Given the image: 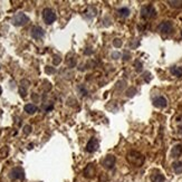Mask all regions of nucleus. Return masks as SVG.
I'll list each match as a JSON object with an SVG mask.
<instances>
[{"label":"nucleus","mask_w":182,"mask_h":182,"mask_svg":"<svg viewBox=\"0 0 182 182\" xmlns=\"http://www.w3.org/2000/svg\"><path fill=\"white\" fill-rule=\"evenodd\" d=\"M168 4L173 8H180L182 7V1H168Z\"/></svg>","instance_id":"a211bd4d"},{"label":"nucleus","mask_w":182,"mask_h":182,"mask_svg":"<svg viewBox=\"0 0 182 182\" xmlns=\"http://www.w3.org/2000/svg\"><path fill=\"white\" fill-rule=\"evenodd\" d=\"M173 170L178 174L182 173V162H174L173 163Z\"/></svg>","instance_id":"dca6fc26"},{"label":"nucleus","mask_w":182,"mask_h":182,"mask_svg":"<svg viewBox=\"0 0 182 182\" xmlns=\"http://www.w3.org/2000/svg\"><path fill=\"white\" fill-rule=\"evenodd\" d=\"M170 70H171V74L177 76V77H181L182 76V67H180V66H174Z\"/></svg>","instance_id":"2eb2a0df"},{"label":"nucleus","mask_w":182,"mask_h":182,"mask_svg":"<svg viewBox=\"0 0 182 182\" xmlns=\"http://www.w3.org/2000/svg\"><path fill=\"white\" fill-rule=\"evenodd\" d=\"M151 181L152 182H165V178L161 172L156 171L151 175Z\"/></svg>","instance_id":"9b49d317"},{"label":"nucleus","mask_w":182,"mask_h":182,"mask_svg":"<svg viewBox=\"0 0 182 182\" xmlns=\"http://www.w3.org/2000/svg\"><path fill=\"white\" fill-rule=\"evenodd\" d=\"M94 174H95V167H94V164H88L86 169L84 170V175L87 178H92Z\"/></svg>","instance_id":"f8f14e48"},{"label":"nucleus","mask_w":182,"mask_h":182,"mask_svg":"<svg viewBox=\"0 0 182 182\" xmlns=\"http://www.w3.org/2000/svg\"><path fill=\"white\" fill-rule=\"evenodd\" d=\"M113 44L115 47H121V46H122V40H120V39H115V40L113 41Z\"/></svg>","instance_id":"6ab92c4d"},{"label":"nucleus","mask_w":182,"mask_h":182,"mask_svg":"<svg viewBox=\"0 0 182 182\" xmlns=\"http://www.w3.org/2000/svg\"><path fill=\"white\" fill-rule=\"evenodd\" d=\"M181 35H182V32H181Z\"/></svg>","instance_id":"b1692460"},{"label":"nucleus","mask_w":182,"mask_h":182,"mask_svg":"<svg viewBox=\"0 0 182 182\" xmlns=\"http://www.w3.org/2000/svg\"><path fill=\"white\" fill-rule=\"evenodd\" d=\"M158 30L162 34H171L173 30V25L170 21H163L159 25Z\"/></svg>","instance_id":"423d86ee"},{"label":"nucleus","mask_w":182,"mask_h":182,"mask_svg":"<svg viewBox=\"0 0 182 182\" xmlns=\"http://www.w3.org/2000/svg\"><path fill=\"white\" fill-rule=\"evenodd\" d=\"M112 56H113V57H115V58H117L118 56H120V54H118V53H114V54L112 55Z\"/></svg>","instance_id":"5701e85b"},{"label":"nucleus","mask_w":182,"mask_h":182,"mask_svg":"<svg viewBox=\"0 0 182 182\" xmlns=\"http://www.w3.org/2000/svg\"><path fill=\"white\" fill-rule=\"evenodd\" d=\"M141 16L145 19L153 18V17L156 16V10H155V8L152 5L144 6L141 9Z\"/></svg>","instance_id":"7ed1b4c3"},{"label":"nucleus","mask_w":182,"mask_h":182,"mask_svg":"<svg viewBox=\"0 0 182 182\" xmlns=\"http://www.w3.org/2000/svg\"><path fill=\"white\" fill-rule=\"evenodd\" d=\"M32 131V126H29V125H27V126H25V133L26 134H28V133Z\"/></svg>","instance_id":"4be33fe9"},{"label":"nucleus","mask_w":182,"mask_h":182,"mask_svg":"<svg viewBox=\"0 0 182 182\" xmlns=\"http://www.w3.org/2000/svg\"><path fill=\"white\" fill-rule=\"evenodd\" d=\"M97 148H98V141L96 140L95 137H92L91 140L87 142L86 151L90 152V153H93V152H95L97 150Z\"/></svg>","instance_id":"6e6552de"},{"label":"nucleus","mask_w":182,"mask_h":182,"mask_svg":"<svg viewBox=\"0 0 182 182\" xmlns=\"http://www.w3.org/2000/svg\"><path fill=\"white\" fill-rule=\"evenodd\" d=\"M182 153V145L181 144H177L172 148V151H171V156L172 158H179Z\"/></svg>","instance_id":"ddd939ff"},{"label":"nucleus","mask_w":182,"mask_h":182,"mask_svg":"<svg viewBox=\"0 0 182 182\" xmlns=\"http://www.w3.org/2000/svg\"><path fill=\"white\" fill-rule=\"evenodd\" d=\"M32 38H35V39H41L43 37L45 36V32H44V29L39 26H34L32 28Z\"/></svg>","instance_id":"0eeeda50"},{"label":"nucleus","mask_w":182,"mask_h":182,"mask_svg":"<svg viewBox=\"0 0 182 182\" xmlns=\"http://www.w3.org/2000/svg\"><path fill=\"white\" fill-rule=\"evenodd\" d=\"M153 105L155 107H159V109H164L168 105V102L163 96H158L153 100Z\"/></svg>","instance_id":"9d476101"},{"label":"nucleus","mask_w":182,"mask_h":182,"mask_svg":"<svg viewBox=\"0 0 182 182\" xmlns=\"http://www.w3.org/2000/svg\"><path fill=\"white\" fill-rule=\"evenodd\" d=\"M43 19L47 25H50L56 20V14L50 8H45L43 10Z\"/></svg>","instance_id":"20e7f679"},{"label":"nucleus","mask_w":182,"mask_h":182,"mask_svg":"<svg viewBox=\"0 0 182 182\" xmlns=\"http://www.w3.org/2000/svg\"><path fill=\"white\" fill-rule=\"evenodd\" d=\"M126 159H128V163L134 165V167H141L142 164L144 163V156L137 151H130L128 153Z\"/></svg>","instance_id":"f257e3e1"},{"label":"nucleus","mask_w":182,"mask_h":182,"mask_svg":"<svg viewBox=\"0 0 182 182\" xmlns=\"http://www.w3.org/2000/svg\"><path fill=\"white\" fill-rule=\"evenodd\" d=\"M23 109H25L26 113L34 114L37 112V106L35 104H26L25 105V107H23Z\"/></svg>","instance_id":"4468645a"},{"label":"nucleus","mask_w":182,"mask_h":182,"mask_svg":"<svg viewBox=\"0 0 182 182\" xmlns=\"http://www.w3.org/2000/svg\"><path fill=\"white\" fill-rule=\"evenodd\" d=\"M103 167L105 169H112L114 167V164H115V156L114 155H107L104 160H103Z\"/></svg>","instance_id":"1a4fd4ad"},{"label":"nucleus","mask_w":182,"mask_h":182,"mask_svg":"<svg viewBox=\"0 0 182 182\" xmlns=\"http://www.w3.org/2000/svg\"><path fill=\"white\" fill-rule=\"evenodd\" d=\"M29 21V17L23 12H18L11 19V23H14L15 26H23Z\"/></svg>","instance_id":"f03ea898"},{"label":"nucleus","mask_w":182,"mask_h":182,"mask_svg":"<svg viewBox=\"0 0 182 182\" xmlns=\"http://www.w3.org/2000/svg\"><path fill=\"white\" fill-rule=\"evenodd\" d=\"M9 177L11 180H21V179H23V177H25V173H23V169L17 167V168H14L11 171H10Z\"/></svg>","instance_id":"39448f33"},{"label":"nucleus","mask_w":182,"mask_h":182,"mask_svg":"<svg viewBox=\"0 0 182 182\" xmlns=\"http://www.w3.org/2000/svg\"><path fill=\"white\" fill-rule=\"evenodd\" d=\"M54 64L55 65H57V64H59V63H60V57H59V56H55L54 57Z\"/></svg>","instance_id":"412c9836"},{"label":"nucleus","mask_w":182,"mask_h":182,"mask_svg":"<svg viewBox=\"0 0 182 182\" xmlns=\"http://www.w3.org/2000/svg\"><path fill=\"white\" fill-rule=\"evenodd\" d=\"M118 14L122 17H128V14H130V10H128V8H120L118 9Z\"/></svg>","instance_id":"f3484780"},{"label":"nucleus","mask_w":182,"mask_h":182,"mask_svg":"<svg viewBox=\"0 0 182 182\" xmlns=\"http://www.w3.org/2000/svg\"><path fill=\"white\" fill-rule=\"evenodd\" d=\"M135 66H136V70H137V72H141V70H142V64L140 63V62H139V60H137L136 63H135Z\"/></svg>","instance_id":"aec40b11"}]
</instances>
